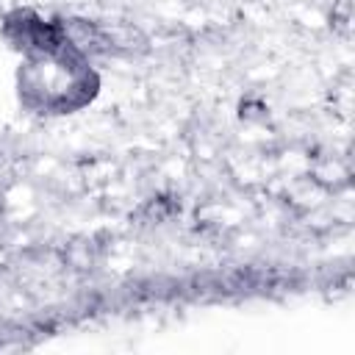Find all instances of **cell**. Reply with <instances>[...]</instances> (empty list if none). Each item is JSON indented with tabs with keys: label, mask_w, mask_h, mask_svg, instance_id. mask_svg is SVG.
<instances>
[]
</instances>
